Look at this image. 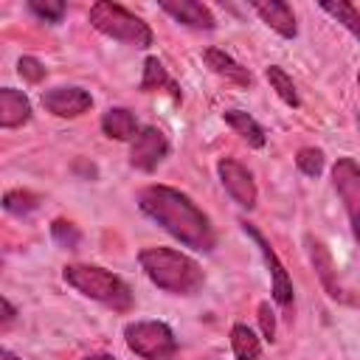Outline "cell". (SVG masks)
I'll list each match as a JSON object with an SVG mask.
<instances>
[{
	"label": "cell",
	"instance_id": "obj_1",
	"mask_svg": "<svg viewBox=\"0 0 360 360\" xmlns=\"http://www.w3.org/2000/svg\"><path fill=\"white\" fill-rule=\"evenodd\" d=\"M138 205L149 219H155L166 233H172L186 248L205 253L217 248V233L208 214L197 208L188 194L172 186H146L138 194Z\"/></svg>",
	"mask_w": 360,
	"mask_h": 360
},
{
	"label": "cell",
	"instance_id": "obj_2",
	"mask_svg": "<svg viewBox=\"0 0 360 360\" xmlns=\"http://www.w3.org/2000/svg\"><path fill=\"white\" fill-rule=\"evenodd\" d=\"M138 262H141V270L146 273V278L172 292V295H194L202 284H205V273L202 267L180 253V250H172V248H143L138 253Z\"/></svg>",
	"mask_w": 360,
	"mask_h": 360
},
{
	"label": "cell",
	"instance_id": "obj_3",
	"mask_svg": "<svg viewBox=\"0 0 360 360\" xmlns=\"http://www.w3.org/2000/svg\"><path fill=\"white\" fill-rule=\"evenodd\" d=\"M62 278L82 292L84 298H93L115 312H129L132 309V290L124 278H118L115 273L96 267V264H68L62 270Z\"/></svg>",
	"mask_w": 360,
	"mask_h": 360
},
{
	"label": "cell",
	"instance_id": "obj_4",
	"mask_svg": "<svg viewBox=\"0 0 360 360\" xmlns=\"http://www.w3.org/2000/svg\"><path fill=\"white\" fill-rule=\"evenodd\" d=\"M87 20L96 31H101L110 39L127 42L132 48H149L152 45V28L138 14L127 11L118 3H107V0L93 3L87 11Z\"/></svg>",
	"mask_w": 360,
	"mask_h": 360
},
{
	"label": "cell",
	"instance_id": "obj_5",
	"mask_svg": "<svg viewBox=\"0 0 360 360\" xmlns=\"http://www.w3.org/2000/svg\"><path fill=\"white\" fill-rule=\"evenodd\" d=\"M124 340L143 360H174L177 354V338L163 321H132L124 326Z\"/></svg>",
	"mask_w": 360,
	"mask_h": 360
},
{
	"label": "cell",
	"instance_id": "obj_6",
	"mask_svg": "<svg viewBox=\"0 0 360 360\" xmlns=\"http://www.w3.org/2000/svg\"><path fill=\"white\" fill-rule=\"evenodd\" d=\"M332 183L352 222V233L360 245V163L354 158H338L332 166Z\"/></svg>",
	"mask_w": 360,
	"mask_h": 360
},
{
	"label": "cell",
	"instance_id": "obj_7",
	"mask_svg": "<svg viewBox=\"0 0 360 360\" xmlns=\"http://www.w3.org/2000/svg\"><path fill=\"white\" fill-rule=\"evenodd\" d=\"M242 225V231L256 242V248H259V253H262V259H264V264H267V270H270V284H273V301L278 304V307H284V309H290L292 307V278L287 276V270H284V264L278 262V256H276V250L270 248V242L262 236V231L256 228V225H250V222H239Z\"/></svg>",
	"mask_w": 360,
	"mask_h": 360
},
{
	"label": "cell",
	"instance_id": "obj_8",
	"mask_svg": "<svg viewBox=\"0 0 360 360\" xmlns=\"http://www.w3.org/2000/svg\"><path fill=\"white\" fill-rule=\"evenodd\" d=\"M169 155V141L158 127H141L129 143V166L138 172H155Z\"/></svg>",
	"mask_w": 360,
	"mask_h": 360
},
{
	"label": "cell",
	"instance_id": "obj_9",
	"mask_svg": "<svg viewBox=\"0 0 360 360\" xmlns=\"http://www.w3.org/2000/svg\"><path fill=\"white\" fill-rule=\"evenodd\" d=\"M217 174H219V183L225 186V191L233 197V202H239L242 208H256V200H259V191H256V183H253V174L233 158H222L217 163Z\"/></svg>",
	"mask_w": 360,
	"mask_h": 360
},
{
	"label": "cell",
	"instance_id": "obj_10",
	"mask_svg": "<svg viewBox=\"0 0 360 360\" xmlns=\"http://www.w3.org/2000/svg\"><path fill=\"white\" fill-rule=\"evenodd\" d=\"M90 104H93V98L82 87H53V90L42 93V107L59 118H76V115L87 112Z\"/></svg>",
	"mask_w": 360,
	"mask_h": 360
},
{
	"label": "cell",
	"instance_id": "obj_11",
	"mask_svg": "<svg viewBox=\"0 0 360 360\" xmlns=\"http://www.w3.org/2000/svg\"><path fill=\"white\" fill-rule=\"evenodd\" d=\"M160 8H163L169 17H174L177 22H183V25H188V28H197V31H211V28L217 25V20H214L211 8H208V6H202V3H194V0L160 3Z\"/></svg>",
	"mask_w": 360,
	"mask_h": 360
},
{
	"label": "cell",
	"instance_id": "obj_12",
	"mask_svg": "<svg viewBox=\"0 0 360 360\" xmlns=\"http://www.w3.org/2000/svg\"><path fill=\"white\" fill-rule=\"evenodd\" d=\"M253 6V11L262 17V22H267L278 37H284V39H292L295 37V14H292V8L287 6V3H281V0H270V3H250Z\"/></svg>",
	"mask_w": 360,
	"mask_h": 360
},
{
	"label": "cell",
	"instance_id": "obj_13",
	"mask_svg": "<svg viewBox=\"0 0 360 360\" xmlns=\"http://www.w3.org/2000/svg\"><path fill=\"white\" fill-rule=\"evenodd\" d=\"M202 62H205L217 76H222V79H228V82H233V84H239V87H248V84L253 82L250 70L242 68L231 53H225V51H219V48H205V51H202Z\"/></svg>",
	"mask_w": 360,
	"mask_h": 360
},
{
	"label": "cell",
	"instance_id": "obj_14",
	"mask_svg": "<svg viewBox=\"0 0 360 360\" xmlns=\"http://www.w3.org/2000/svg\"><path fill=\"white\" fill-rule=\"evenodd\" d=\"M28 118H31V101L25 98V93L14 87H3L0 90V127L14 129V127H22Z\"/></svg>",
	"mask_w": 360,
	"mask_h": 360
},
{
	"label": "cell",
	"instance_id": "obj_15",
	"mask_svg": "<svg viewBox=\"0 0 360 360\" xmlns=\"http://www.w3.org/2000/svg\"><path fill=\"white\" fill-rule=\"evenodd\" d=\"M307 248H309V259H312V264H315V270H318V276H321V281H323L326 292H329L332 298H343L340 284H338L335 262H332L329 250L323 248V242H318V239H312V236H309V239H307Z\"/></svg>",
	"mask_w": 360,
	"mask_h": 360
},
{
	"label": "cell",
	"instance_id": "obj_16",
	"mask_svg": "<svg viewBox=\"0 0 360 360\" xmlns=\"http://www.w3.org/2000/svg\"><path fill=\"white\" fill-rule=\"evenodd\" d=\"M101 129L107 138H115V141H132L138 135V121L135 115L127 110V107H110L104 115H101Z\"/></svg>",
	"mask_w": 360,
	"mask_h": 360
},
{
	"label": "cell",
	"instance_id": "obj_17",
	"mask_svg": "<svg viewBox=\"0 0 360 360\" xmlns=\"http://www.w3.org/2000/svg\"><path fill=\"white\" fill-rule=\"evenodd\" d=\"M222 118H225V124H228L239 138L248 141V146H253V149H262V146H264L267 138H264V129L259 127L256 118H250V115L242 112V110H225Z\"/></svg>",
	"mask_w": 360,
	"mask_h": 360
},
{
	"label": "cell",
	"instance_id": "obj_18",
	"mask_svg": "<svg viewBox=\"0 0 360 360\" xmlns=\"http://www.w3.org/2000/svg\"><path fill=\"white\" fill-rule=\"evenodd\" d=\"M231 346H233V357L236 360H259V354H262V343H259L256 332L248 323H233Z\"/></svg>",
	"mask_w": 360,
	"mask_h": 360
},
{
	"label": "cell",
	"instance_id": "obj_19",
	"mask_svg": "<svg viewBox=\"0 0 360 360\" xmlns=\"http://www.w3.org/2000/svg\"><path fill=\"white\" fill-rule=\"evenodd\" d=\"M160 87H169V90H172V96H174V98H180V90H177V84L169 79V73H166L163 62H160L158 56H149V59L143 62L141 90H143V93H152V90H160Z\"/></svg>",
	"mask_w": 360,
	"mask_h": 360
},
{
	"label": "cell",
	"instance_id": "obj_20",
	"mask_svg": "<svg viewBox=\"0 0 360 360\" xmlns=\"http://www.w3.org/2000/svg\"><path fill=\"white\" fill-rule=\"evenodd\" d=\"M264 76H267L270 87L278 93V98H281L284 104H290V107H298V104H301V98H298V90H295L292 79H290L278 65H270V68L264 70Z\"/></svg>",
	"mask_w": 360,
	"mask_h": 360
},
{
	"label": "cell",
	"instance_id": "obj_21",
	"mask_svg": "<svg viewBox=\"0 0 360 360\" xmlns=\"http://www.w3.org/2000/svg\"><path fill=\"white\" fill-rule=\"evenodd\" d=\"M321 8H323L326 14H332L346 31H352V34L360 39V11H357L352 3H346V0H338V3H321Z\"/></svg>",
	"mask_w": 360,
	"mask_h": 360
},
{
	"label": "cell",
	"instance_id": "obj_22",
	"mask_svg": "<svg viewBox=\"0 0 360 360\" xmlns=\"http://www.w3.org/2000/svg\"><path fill=\"white\" fill-rule=\"evenodd\" d=\"M37 205H39V197L31 194V191H22V188H17V191H6V197H3V208H6L8 214H17V217L31 214Z\"/></svg>",
	"mask_w": 360,
	"mask_h": 360
},
{
	"label": "cell",
	"instance_id": "obj_23",
	"mask_svg": "<svg viewBox=\"0 0 360 360\" xmlns=\"http://www.w3.org/2000/svg\"><path fill=\"white\" fill-rule=\"evenodd\" d=\"M28 11L37 14L45 22H59L68 11V6L62 0H28Z\"/></svg>",
	"mask_w": 360,
	"mask_h": 360
},
{
	"label": "cell",
	"instance_id": "obj_24",
	"mask_svg": "<svg viewBox=\"0 0 360 360\" xmlns=\"http://www.w3.org/2000/svg\"><path fill=\"white\" fill-rule=\"evenodd\" d=\"M295 163H298V169H301L307 177H318V174L323 172V152L315 149V146H304V149L298 152Z\"/></svg>",
	"mask_w": 360,
	"mask_h": 360
},
{
	"label": "cell",
	"instance_id": "obj_25",
	"mask_svg": "<svg viewBox=\"0 0 360 360\" xmlns=\"http://www.w3.org/2000/svg\"><path fill=\"white\" fill-rule=\"evenodd\" d=\"M51 233H53V239L62 245V248H76L79 242H82V233H79V228L73 225V222H68V219H53V225H51Z\"/></svg>",
	"mask_w": 360,
	"mask_h": 360
},
{
	"label": "cell",
	"instance_id": "obj_26",
	"mask_svg": "<svg viewBox=\"0 0 360 360\" xmlns=\"http://www.w3.org/2000/svg\"><path fill=\"white\" fill-rule=\"evenodd\" d=\"M17 70H20V76L25 79V82H42L45 79V65L39 62V59H34V56H20V62H17Z\"/></svg>",
	"mask_w": 360,
	"mask_h": 360
},
{
	"label": "cell",
	"instance_id": "obj_27",
	"mask_svg": "<svg viewBox=\"0 0 360 360\" xmlns=\"http://www.w3.org/2000/svg\"><path fill=\"white\" fill-rule=\"evenodd\" d=\"M259 323H262V335H264V340H276V318H273V309H270V304L267 301H262L259 304Z\"/></svg>",
	"mask_w": 360,
	"mask_h": 360
},
{
	"label": "cell",
	"instance_id": "obj_28",
	"mask_svg": "<svg viewBox=\"0 0 360 360\" xmlns=\"http://www.w3.org/2000/svg\"><path fill=\"white\" fill-rule=\"evenodd\" d=\"M0 307H3V329H6V326L17 318V309L11 307V301H8V298H3V301H0Z\"/></svg>",
	"mask_w": 360,
	"mask_h": 360
},
{
	"label": "cell",
	"instance_id": "obj_29",
	"mask_svg": "<svg viewBox=\"0 0 360 360\" xmlns=\"http://www.w3.org/2000/svg\"><path fill=\"white\" fill-rule=\"evenodd\" d=\"M0 360H20V357L11 349H0Z\"/></svg>",
	"mask_w": 360,
	"mask_h": 360
},
{
	"label": "cell",
	"instance_id": "obj_30",
	"mask_svg": "<svg viewBox=\"0 0 360 360\" xmlns=\"http://www.w3.org/2000/svg\"><path fill=\"white\" fill-rule=\"evenodd\" d=\"M79 360H115L112 354H90V357H79Z\"/></svg>",
	"mask_w": 360,
	"mask_h": 360
},
{
	"label": "cell",
	"instance_id": "obj_31",
	"mask_svg": "<svg viewBox=\"0 0 360 360\" xmlns=\"http://www.w3.org/2000/svg\"><path fill=\"white\" fill-rule=\"evenodd\" d=\"M357 84H360V70H357Z\"/></svg>",
	"mask_w": 360,
	"mask_h": 360
},
{
	"label": "cell",
	"instance_id": "obj_32",
	"mask_svg": "<svg viewBox=\"0 0 360 360\" xmlns=\"http://www.w3.org/2000/svg\"><path fill=\"white\" fill-rule=\"evenodd\" d=\"M357 127H360V118H357Z\"/></svg>",
	"mask_w": 360,
	"mask_h": 360
}]
</instances>
